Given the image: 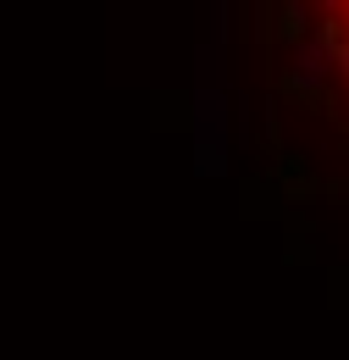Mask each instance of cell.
<instances>
[{
	"label": "cell",
	"mask_w": 349,
	"mask_h": 360,
	"mask_svg": "<svg viewBox=\"0 0 349 360\" xmlns=\"http://www.w3.org/2000/svg\"><path fill=\"white\" fill-rule=\"evenodd\" d=\"M327 67H333V45H327V39H305L300 56H294V84H300V89H316V84L327 78Z\"/></svg>",
	"instance_id": "6da1fadb"
}]
</instances>
